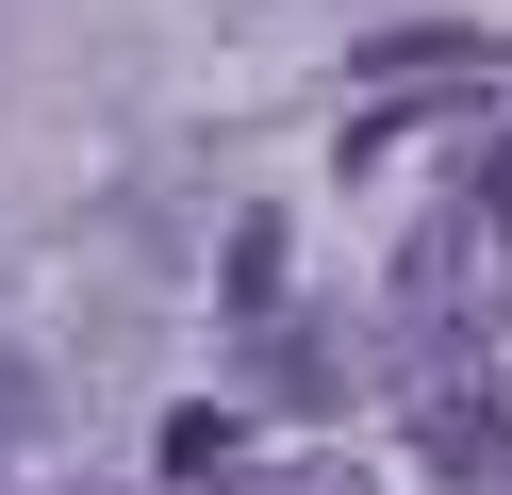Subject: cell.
<instances>
[{
    "label": "cell",
    "mask_w": 512,
    "mask_h": 495,
    "mask_svg": "<svg viewBox=\"0 0 512 495\" xmlns=\"http://www.w3.org/2000/svg\"><path fill=\"white\" fill-rule=\"evenodd\" d=\"M463 215H479V231H512V132H479V182H463Z\"/></svg>",
    "instance_id": "5b68a950"
},
{
    "label": "cell",
    "mask_w": 512,
    "mask_h": 495,
    "mask_svg": "<svg viewBox=\"0 0 512 495\" xmlns=\"http://www.w3.org/2000/svg\"><path fill=\"white\" fill-rule=\"evenodd\" d=\"M380 83H479V33H446V17H413V33H380Z\"/></svg>",
    "instance_id": "7a4b0ae2"
},
{
    "label": "cell",
    "mask_w": 512,
    "mask_h": 495,
    "mask_svg": "<svg viewBox=\"0 0 512 495\" xmlns=\"http://www.w3.org/2000/svg\"><path fill=\"white\" fill-rule=\"evenodd\" d=\"M413 462H430V479H463V495H479V479H512V429H496V396H463V380H446L430 413H413Z\"/></svg>",
    "instance_id": "6da1fadb"
},
{
    "label": "cell",
    "mask_w": 512,
    "mask_h": 495,
    "mask_svg": "<svg viewBox=\"0 0 512 495\" xmlns=\"http://www.w3.org/2000/svg\"><path fill=\"white\" fill-rule=\"evenodd\" d=\"M232 495H380V479H364V462H331V446H298V462H248Z\"/></svg>",
    "instance_id": "277c9868"
},
{
    "label": "cell",
    "mask_w": 512,
    "mask_h": 495,
    "mask_svg": "<svg viewBox=\"0 0 512 495\" xmlns=\"http://www.w3.org/2000/svg\"><path fill=\"white\" fill-rule=\"evenodd\" d=\"M232 446H248V429L215 413V396H199V413H166V479H232Z\"/></svg>",
    "instance_id": "3957f363"
}]
</instances>
